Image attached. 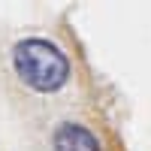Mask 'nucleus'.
Segmentation results:
<instances>
[{"mask_svg":"<svg viewBox=\"0 0 151 151\" xmlns=\"http://www.w3.org/2000/svg\"><path fill=\"white\" fill-rule=\"evenodd\" d=\"M12 64H15V73L24 85L33 88V91H42V94L58 91L70 76L67 55L55 42H45V40L18 42L15 52H12Z\"/></svg>","mask_w":151,"mask_h":151,"instance_id":"1","label":"nucleus"},{"mask_svg":"<svg viewBox=\"0 0 151 151\" xmlns=\"http://www.w3.org/2000/svg\"><path fill=\"white\" fill-rule=\"evenodd\" d=\"M55 151H100V142L94 139V133L79 124H60L52 139Z\"/></svg>","mask_w":151,"mask_h":151,"instance_id":"2","label":"nucleus"}]
</instances>
